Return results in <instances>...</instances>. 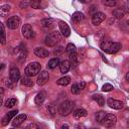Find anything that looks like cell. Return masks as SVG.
<instances>
[{
  "instance_id": "obj_1",
  "label": "cell",
  "mask_w": 129,
  "mask_h": 129,
  "mask_svg": "<svg viewBox=\"0 0 129 129\" xmlns=\"http://www.w3.org/2000/svg\"><path fill=\"white\" fill-rule=\"evenodd\" d=\"M60 40H61V34L58 31H52L46 34L44 38V43L47 46L52 47V46H55Z\"/></svg>"
},
{
  "instance_id": "obj_2",
  "label": "cell",
  "mask_w": 129,
  "mask_h": 129,
  "mask_svg": "<svg viewBox=\"0 0 129 129\" xmlns=\"http://www.w3.org/2000/svg\"><path fill=\"white\" fill-rule=\"evenodd\" d=\"M74 102L73 101H70V100H66L63 101L59 106H58V109H57V113L60 115V116H68L70 113H72L73 109H74Z\"/></svg>"
},
{
  "instance_id": "obj_3",
  "label": "cell",
  "mask_w": 129,
  "mask_h": 129,
  "mask_svg": "<svg viewBox=\"0 0 129 129\" xmlns=\"http://www.w3.org/2000/svg\"><path fill=\"white\" fill-rule=\"evenodd\" d=\"M41 71V66L40 63H38L37 61H33V62H30L29 64L26 66L25 70H24V74L25 76L27 77H34L36 75H38Z\"/></svg>"
},
{
  "instance_id": "obj_4",
  "label": "cell",
  "mask_w": 129,
  "mask_h": 129,
  "mask_svg": "<svg viewBox=\"0 0 129 129\" xmlns=\"http://www.w3.org/2000/svg\"><path fill=\"white\" fill-rule=\"evenodd\" d=\"M20 23H21V20H20V18L18 16H12V17L8 18L7 21H6L7 27L9 29H16V28H18Z\"/></svg>"
},
{
  "instance_id": "obj_5",
  "label": "cell",
  "mask_w": 129,
  "mask_h": 129,
  "mask_svg": "<svg viewBox=\"0 0 129 129\" xmlns=\"http://www.w3.org/2000/svg\"><path fill=\"white\" fill-rule=\"evenodd\" d=\"M116 121H117V117L114 114L108 113V114H106L102 124L104 126H106V127H112V126H114L116 124Z\"/></svg>"
},
{
  "instance_id": "obj_6",
  "label": "cell",
  "mask_w": 129,
  "mask_h": 129,
  "mask_svg": "<svg viewBox=\"0 0 129 129\" xmlns=\"http://www.w3.org/2000/svg\"><path fill=\"white\" fill-rule=\"evenodd\" d=\"M48 80H49V75H48L47 71H40V73L38 74L36 83L38 86H43L47 83Z\"/></svg>"
},
{
  "instance_id": "obj_7",
  "label": "cell",
  "mask_w": 129,
  "mask_h": 129,
  "mask_svg": "<svg viewBox=\"0 0 129 129\" xmlns=\"http://www.w3.org/2000/svg\"><path fill=\"white\" fill-rule=\"evenodd\" d=\"M107 104H108V106H109L110 108L115 109V110H120V109H122L123 106H124L123 102H121V101H119V100H116V99H113V98H109V99L107 100Z\"/></svg>"
},
{
  "instance_id": "obj_8",
  "label": "cell",
  "mask_w": 129,
  "mask_h": 129,
  "mask_svg": "<svg viewBox=\"0 0 129 129\" xmlns=\"http://www.w3.org/2000/svg\"><path fill=\"white\" fill-rule=\"evenodd\" d=\"M21 32H22V35L24 38H31L34 36V33H33V30H32V27L30 24H24L22 26V29H21Z\"/></svg>"
},
{
  "instance_id": "obj_9",
  "label": "cell",
  "mask_w": 129,
  "mask_h": 129,
  "mask_svg": "<svg viewBox=\"0 0 129 129\" xmlns=\"http://www.w3.org/2000/svg\"><path fill=\"white\" fill-rule=\"evenodd\" d=\"M9 78L11 79V81L13 83H17L20 79V72H19V69L16 68V67H12L10 69V72H9Z\"/></svg>"
},
{
  "instance_id": "obj_10",
  "label": "cell",
  "mask_w": 129,
  "mask_h": 129,
  "mask_svg": "<svg viewBox=\"0 0 129 129\" xmlns=\"http://www.w3.org/2000/svg\"><path fill=\"white\" fill-rule=\"evenodd\" d=\"M104 20H105V14H104L103 12H96V13L93 15V17H92V23H93L95 26L99 25V24L102 23Z\"/></svg>"
},
{
  "instance_id": "obj_11",
  "label": "cell",
  "mask_w": 129,
  "mask_h": 129,
  "mask_svg": "<svg viewBox=\"0 0 129 129\" xmlns=\"http://www.w3.org/2000/svg\"><path fill=\"white\" fill-rule=\"evenodd\" d=\"M86 87V83L85 82H81V83H75L73 84V86L71 87V92L72 94H75V95H78L81 93V91L83 89H85Z\"/></svg>"
},
{
  "instance_id": "obj_12",
  "label": "cell",
  "mask_w": 129,
  "mask_h": 129,
  "mask_svg": "<svg viewBox=\"0 0 129 129\" xmlns=\"http://www.w3.org/2000/svg\"><path fill=\"white\" fill-rule=\"evenodd\" d=\"M18 113V111L17 110H12V111H10V112H8L3 118H2V121H1V124H2V126H6L9 122H10V120L14 117V116H16V114Z\"/></svg>"
},
{
  "instance_id": "obj_13",
  "label": "cell",
  "mask_w": 129,
  "mask_h": 129,
  "mask_svg": "<svg viewBox=\"0 0 129 129\" xmlns=\"http://www.w3.org/2000/svg\"><path fill=\"white\" fill-rule=\"evenodd\" d=\"M58 26H59V30H60L61 34H62L64 37L70 36V34H71V29H70L69 25H68L64 21H59Z\"/></svg>"
},
{
  "instance_id": "obj_14",
  "label": "cell",
  "mask_w": 129,
  "mask_h": 129,
  "mask_svg": "<svg viewBox=\"0 0 129 129\" xmlns=\"http://www.w3.org/2000/svg\"><path fill=\"white\" fill-rule=\"evenodd\" d=\"M34 54L38 57H41V58H44V57H47L49 55V51L43 47H35L34 50H33Z\"/></svg>"
},
{
  "instance_id": "obj_15",
  "label": "cell",
  "mask_w": 129,
  "mask_h": 129,
  "mask_svg": "<svg viewBox=\"0 0 129 129\" xmlns=\"http://www.w3.org/2000/svg\"><path fill=\"white\" fill-rule=\"evenodd\" d=\"M26 118H27V116H26L25 114H20V115L16 116V117L13 119L12 126H13V127H18V126H20V125L26 120Z\"/></svg>"
},
{
  "instance_id": "obj_16",
  "label": "cell",
  "mask_w": 129,
  "mask_h": 129,
  "mask_svg": "<svg viewBox=\"0 0 129 129\" xmlns=\"http://www.w3.org/2000/svg\"><path fill=\"white\" fill-rule=\"evenodd\" d=\"M40 24L44 28H52L55 25V20L52 18H45L40 21Z\"/></svg>"
},
{
  "instance_id": "obj_17",
  "label": "cell",
  "mask_w": 129,
  "mask_h": 129,
  "mask_svg": "<svg viewBox=\"0 0 129 129\" xmlns=\"http://www.w3.org/2000/svg\"><path fill=\"white\" fill-rule=\"evenodd\" d=\"M59 69H60V73L61 74H66L70 71L71 69V62L70 60H62L59 63Z\"/></svg>"
},
{
  "instance_id": "obj_18",
  "label": "cell",
  "mask_w": 129,
  "mask_h": 129,
  "mask_svg": "<svg viewBox=\"0 0 129 129\" xmlns=\"http://www.w3.org/2000/svg\"><path fill=\"white\" fill-rule=\"evenodd\" d=\"M113 15L117 18V19H122L124 16H125V14H126V12H125V10L123 9V8H116V9H114L113 10Z\"/></svg>"
},
{
  "instance_id": "obj_19",
  "label": "cell",
  "mask_w": 129,
  "mask_h": 129,
  "mask_svg": "<svg viewBox=\"0 0 129 129\" xmlns=\"http://www.w3.org/2000/svg\"><path fill=\"white\" fill-rule=\"evenodd\" d=\"M112 43H113V41H110V40H103V41L101 42V44H100V47H101V49H102L103 51H105V52L108 53L109 50H110V47H111Z\"/></svg>"
},
{
  "instance_id": "obj_20",
  "label": "cell",
  "mask_w": 129,
  "mask_h": 129,
  "mask_svg": "<svg viewBox=\"0 0 129 129\" xmlns=\"http://www.w3.org/2000/svg\"><path fill=\"white\" fill-rule=\"evenodd\" d=\"M59 63H60V61H59V58H58V57H54V58H51V59H50V60L47 62L46 67H47V69H49V70H52V69L56 68L57 66H59Z\"/></svg>"
},
{
  "instance_id": "obj_21",
  "label": "cell",
  "mask_w": 129,
  "mask_h": 129,
  "mask_svg": "<svg viewBox=\"0 0 129 129\" xmlns=\"http://www.w3.org/2000/svg\"><path fill=\"white\" fill-rule=\"evenodd\" d=\"M87 111L85 110V109H83V108H80V109H77V110H75L74 111V113H73V115H74V117L75 118H77V119H79V118H82V117H86L87 116Z\"/></svg>"
},
{
  "instance_id": "obj_22",
  "label": "cell",
  "mask_w": 129,
  "mask_h": 129,
  "mask_svg": "<svg viewBox=\"0 0 129 129\" xmlns=\"http://www.w3.org/2000/svg\"><path fill=\"white\" fill-rule=\"evenodd\" d=\"M84 18H85L84 14L81 13V12H79V11L75 12V13L73 14V16H72V20H73L74 22H81V21L84 20Z\"/></svg>"
},
{
  "instance_id": "obj_23",
  "label": "cell",
  "mask_w": 129,
  "mask_h": 129,
  "mask_svg": "<svg viewBox=\"0 0 129 129\" xmlns=\"http://www.w3.org/2000/svg\"><path fill=\"white\" fill-rule=\"evenodd\" d=\"M70 83H71V78L69 76H64V77H62L56 81V84L59 86H67Z\"/></svg>"
},
{
  "instance_id": "obj_24",
  "label": "cell",
  "mask_w": 129,
  "mask_h": 129,
  "mask_svg": "<svg viewBox=\"0 0 129 129\" xmlns=\"http://www.w3.org/2000/svg\"><path fill=\"white\" fill-rule=\"evenodd\" d=\"M44 99H45V95H44V93L40 92V93H38V94L34 97V103H35L36 105H40V104L43 103Z\"/></svg>"
},
{
  "instance_id": "obj_25",
  "label": "cell",
  "mask_w": 129,
  "mask_h": 129,
  "mask_svg": "<svg viewBox=\"0 0 129 129\" xmlns=\"http://www.w3.org/2000/svg\"><path fill=\"white\" fill-rule=\"evenodd\" d=\"M69 58H70L71 66L76 67V66L78 64V56H77V51H76V52H73V53H70V54H69Z\"/></svg>"
},
{
  "instance_id": "obj_26",
  "label": "cell",
  "mask_w": 129,
  "mask_h": 129,
  "mask_svg": "<svg viewBox=\"0 0 129 129\" xmlns=\"http://www.w3.org/2000/svg\"><path fill=\"white\" fill-rule=\"evenodd\" d=\"M21 84L23 86H26V87H32L33 86V81L30 79V77H23L21 78Z\"/></svg>"
},
{
  "instance_id": "obj_27",
  "label": "cell",
  "mask_w": 129,
  "mask_h": 129,
  "mask_svg": "<svg viewBox=\"0 0 129 129\" xmlns=\"http://www.w3.org/2000/svg\"><path fill=\"white\" fill-rule=\"evenodd\" d=\"M9 11H10V5H8V4H4L0 7V15L1 16H5L6 14H8Z\"/></svg>"
},
{
  "instance_id": "obj_28",
  "label": "cell",
  "mask_w": 129,
  "mask_h": 129,
  "mask_svg": "<svg viewBox=\"0 0 129 129\" xmlns=\"http://www.w3.org/2000/svg\"><path fill=\"white\" fill-rule=\"evenodd\" d=\"M106 112L105 111H99V112H97L96 113V121H98L99 123H102L103 122V120H104V118H105V116H106Z\"/></svg>"
},
{
  "instance_id": "obj_29",
  "label": "cell",
  "mask_w": 129,
  "mask_h": 129,
  "mask_svg": "<svg viewBox=\"0 0 129 129\" xmlns=\"http://www.w3.org/2000/svg\"><path fill=\"white\" fill-rule=\"evenodd\" d=\"M92 98H93L94 101H96V102L99 104V106H104L105 100H104V98H103L101 95H94Z\"/></svg>"
},
{
  "instance_id": "obj_30",
  "label": "cell",
  "mask_w": 129,
  "mask_h": 129,
  "mask_svg": "<svg viewBox=\"0 0 129 129\" xmlns=\"http://www.w3.org/2000/svg\"><path fill=\"white\" fill-rule=\"evenodd\" d=\"M30 5L34 9H40L41 6V1L40 0H30Z\"/></svg>"
},
{
  "instance_id": "obj_31",
  "label": "cell",
  "mask_w": 129,
  "mask_h": 129,
  "mask_svg": "<svg viewBox=\"0 0 129 129\" xmlns=\"http://www.w3.org/2000/svg\"><path fill=\"white\" fill-rule=\"evenodd\" d=\"M66 51H67L69 54H70V53H73V52H76L77 49H76L75 44H73V43H68L67 46H66Z\"/></svg>"
},
{
  "instance_id": "obj_32",
  "label": "cell",
  "mask_w": 129,
  "mask_h": 129,
  "mask_svg": "<svg viewBox=\"0 0 129 129\" xmlns=\"http://www.w3.org/2000/svg\"><path fill=\"white\" fill-rule=\"evenodd\" d=\"M16 103H17V100H16L15 98H10V99H8V100L5 102V106H6L7 108H11V107H13L14 105H16Z\"/></svg>"
},
{
  "instance_id": "obj_33",
  "label": "cell",
  "mask_w": 129,
  "mask_h": 129,
  "mask_svg": "<svg viewBox=\"0 0 129 129\" xmlns=\"http://www.w3.org/2000/svg\"><path fill=\"white\" fill-rule=\"evenodd\" d=\"M102 3L108 7H115L117 5L116 0H102Z\"/></svg>"
},
{
  "instance_id": "obj_34",
  "label": "cell",
  "mask_w": 129,
  "mask_h": 129,
  "mask_svg": "<svg viewBox=\"0 0 129 129\" xmlns=\"http://www.w3.org/2000/svg\"><path fill=\"white\" fill-rule=\"evenodd\" d=\"M1 44H4L5 43V40H6V38H5V30H4V25L1 23Z\"/></svg>"
},
{
  "instance_id": "obj_35",
  "label": "cell",
  "mask_w": 129,
  "mask_h": 129,
  "mask_svg": "<svg viewBox=\"0 0 129 129\" xmlns=\"http://www.w3.org/2000/svg\"><path fill=\"white\" fill-rule=\"evenodd\" d=\"M63 51H64V48H63L62 46H58L57 48H55V49H54L53 53H54V55H55V56H58V55L62 54V53H63Z\"/></svg>"
},
{
  "instance_id": "obj_36",
  "label": "cell",
  "mask_w": 129,
  "mask_h": 129,
  "mask_svg": "<svg viewBox=\"0 0 129 129\" xmlns=\"http://www.w3.org/2000/svg\"><path fill=\"white\" fill-rule=\"evenodd\" d=\"M114 89V87L111 85V84H105L103 87H102V91L103 92H110Z\"/></svg>"
},
{
  "instance_id": "obj_37",
  "label": "cell",
  "mask_w": 129,
  "mask_h": 129,
  "mask_svg": "<svg viewBox=\"0 0 129 129\" xmlns=\"http://www.w3.org/2000/svg\"><path fill=\"white\" fill-rule=\"evenodd\" d=\"M123 9L125 10V12H126V13H129V1H128V2L123 6Z\"/></svg>"
},
{
  "instance_id": "obj_38",
  "label": "cell",
  "mask_w": 129,
  "mask_h": 129,
  "mask_svg": "<svg viewBox=\"0 0 129 129\" xmlns=\"http://www.w3.org/2000/svg\"><path fill=\"white\" fill-rule=\"evenodd\" d=\"M29 128H36V129H38V128H39V126H38V125H36V124H30V125H28V126H27V129H29Z\"/></svg>"
},
{
  "instance_id": "obj_39",
  "label": "cell",
  "mask_w": 129,
  "mask_h": 129,
  "mask_svg": "<svg viewBox=\"0 0 129 129\" xmlns=\"http://www.w3.org/2000/svg\"><path fill=\"white\" fill-rule=\"evenodd\" d=\"M126 81H127V82L129 83V72H128V73L126 74Z\"/></svg>"
},
{
  "instance_id": "obj_40",
  "label": "cell",
  "mask_w": 129,
  "mask_h": 129,
  "mask_svg": "<svg viewBox=\"0 0 129 129\" xmlns=\"http://www.w3.org/2000/svg\"><path fill=\"white\" fill-rule=\"evenodd\" d=\"M81 2H83V3H88V2H90L91 0H80Z\"/></svg>"
},
{
  "instance_id": "obj_41",
  "label": "cell",
  "mask_w": 129,
  "mask_h": 129,
  "mask_svg": "<svg viewBox=\"0 0 129 129\" xmlns=\"http://www.w3.org/2000/svg\"><path fill=\"white\" fill-rule=\"evenodd\" d=\"M127 24H128V26H129V20H128V21H127Z\"/></svg>"
}]
</instances>
